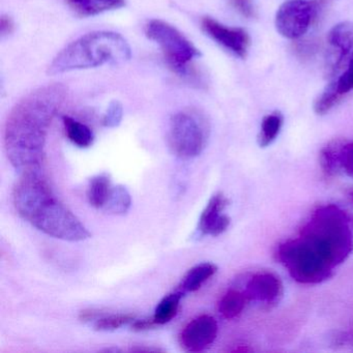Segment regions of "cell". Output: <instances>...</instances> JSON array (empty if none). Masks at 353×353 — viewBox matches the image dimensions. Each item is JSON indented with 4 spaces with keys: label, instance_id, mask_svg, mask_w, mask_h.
I'll use <instances>...</instances> for the list:
<instances>
[{
    "label": "cell",
    "instance_id": "obj_24",
    "mask_svg": "<svg viewBox=\"0 0 353 353\" xmlns=\"http://www.w3.org/2000/svg\"><path fill=\"white\" fill-rule=\"evenodd\" d=\"M123 117V107L119 101H112L109 104L104 117H103V125L106 128H117L121 125Z\"/></svg>",
    "mask_w": 353,
    "mask_h": 353
},
{
    "label": "cell",
    "instance_id": "obj_6",
    "mask_svg": "<svg viewBox=\"0 0 353 353\" xmlns=\"http://www.w3.org/2000/svg\"><path fill=\"white\" fill-rule=\"evenodd\" d=\"M208 134V121L199 111L194 109L179 111L171 117L168 144L179 158L193 159L203 152Z\"/></svg>",
    "mask_w": 353,
    "mask_h": 353
},
{
    "label": "cell",
    "instance_id": "obj_22",
    "mask_svg": "<svg viewBox=\"0 0 353 353\" xmlns=\"http://www.w3.org/2000/svg\"><path fill=\"white\" fill-rule=\"evenodd\" d=\"M340 173L353 179V141H334Z\"/></svg>",
    "mask_w": 353,
    "mask_h": 353
},
{
    "label": "cell",
    "instance_id": "obj_23",
    "mask_svg": "<svg viewBox=\"0 0 353 353\" xmlns=\"http://www.w3.org/2000/svg\"><path fill=\"white\" fill-rule=\"evenodd\" d=\"M135 320V316L132 314H115V315L101 316L99 319L94 322V330H101V332H108V330H114L125 324L133 322Z\"/></svg>",
    "mask_w": 353,
    "mask_h": 353
},
{
    "label": "cell",
    "instance_id": "obj_16",
    "mask_svg": "<svg viewBox=\"0 0 353 353\" xmlns=\"http://www.w3.org/2000/svg\"><path fill=\"white\" fill-rule=\"evenodd\" d=\"M111 181L107 173L97 175L90 179L88 189V198L90 205L96 208H104L109 194H110Z\"/></svg>",
    "mask_w": 353,
    "mask_h": 353
},
{
    "label": "cell",
    "instance_id": "obj_18",
    "mask_svg": "<svg viewBox=\"0 0 353 353\" xmlns=\"http://www.w3.org/2000/svg\"><path fill=\"white\" fill-rule=\"evenodd\" d=\"M63 125L68 138L75 145L85 148H90L94 143V133L88 125L70 117H63Z\"/></svg>",
    "mask_w": 353,
    "mask_h": 353
},
{
    "label": "cell",
    "instance_id": "obj_3",
    "mask_svg": "<svg viewBox=\"0 0 353 353\" xmlns=\"http://www.w3.org/2000/svg\"><path fill=\"white\" fill-rule=\"evenodd\" d=\"M296 239L315 259L336 272L353 253V219L334 204L320 206Z\"/></svg>",
    "mask_w": 353,
    "mask_h": 353
},
{
    "label": "cell",
    "instance_id": "obj_9",
    "mask_svg": "<svg viewBox=\"0 0 353 353\" xmlns=\"http://www.w3.org/2000/svg\"><path fill=\"white\" fill-rule=\"evenodd\" d=\"M326 41L330 46L328 74L330 78H334L344 69L353 53V22L345 21L336 24L328 32Z\"/></svg>",
    "mask_w": 353,
    "mask_h": 353
},
{
    "label": "cell",
    "instance_id": "obj_20",
    "mask_svg": "<svg viewBox=\"0 0 353 353\" xmlns=\"http://www.w3.org/2000/svg\"><path fill=\"white\" fill-rule=\"evenodd\" d=\"M132 199L129 191L123 185H117L111 189L108 200L104 208L113 214H125L131 208Z\"/></svg>",
    "mask_w": 353,
    "mask_h": 353
},
{
    "label": "cell",
    "instance_id": "obj_1",
    "mask_svg": "<svg viewBox=\"0 0 353 353\" xmlns=\"http://www.w3.org/2000/svg\"><path fill=\"white\" fill-rule=\"evenodd\" d=\"M67 97L63 84H47L28 92L12 109L3 140L10 162L20 172L43 170L47 134Z\"/></svg>",
    "mask_w": 353,
    "mask_h": 353
},
{
    "label": "cell",
    "instance_id": "obj_13",
    "mask_svg": "<svg viewBox=\"0 0 353 353\" xmlns=\"http://www.w3.org/2000/svg\"><path fill=\"white\" fill-rule=\"evenodd\" d=\"M71 9L82 17L97 16L105 12L121 9L125 0H67Z\"/></svg>",
    "mask_w": 353,
    "mask_h": 353
},
{
    "label": "cell",
    "instance_id": "obj_5",
    "mask_svg": "<svg viewBox=\"0 0 353 353\" xmlns=\"http://www.w3.org/2000/svg\"><path fill=\"white\" fill-rule=\"evenodd\" d=\"M145 34L160 46L169 67L181 77L193 76L190 63L201 57L200 51L181 32L168 22L150 20L145 26Z\"/></svg>",
    "mask_w": 353,
    "mask_h": 353
},
{
    "label": "cell",
    "instance_id": "obj_19",
    "mask_svg": "<svg viewBox=\"0 0 353 353\" xmlns=\"http://www.w3.org/2000/svg\"><path fill=\"white\" fill-rule=\"evenodd\" d=\"M183 295V291L179 290L176 292L166 295L160 301L154 316V321L158 325L168 323L176 315Z\"/></svg>",
    "mask_w": 353,
    "mask_h": 353
},
{
    "label": "cell",
    "instance_id": "obj_8",
    "mask_svg": "<svg viewBox=\"0 0 353 353\" xmlns=\"http://www.w3.org/2000/svg\"><path fill=\"white\" fill-rule=\"evenodd\" d=\"M201 28L206 36L235 57L243 59L247 57L251 45L247 30L225 26L212 17H204Z\"/></svg>",
    "mask_w": 353,
    "mask_h": 353
},
{
    "label": "cell",
    "instance_id": "obj_27",
    "mask_svg": "<svg viewBox=\"0 0 353 353\" xmlns=\"http://www.w3.org/2000/svg\"><path fill=\"white\" fill-rule=\"evenodd\" d=\"M158 325L154 321V317L150 319L134 320L132 324V330L135 332H145V330H152L154 326Z\"/></svg>",
    "mask_w": 353,
    "mask_h": 353
},
{
    "label": "cell",
    "instance_id": "obj_7",
    "mask_svg": "<svg viewBox=\"0 0 353 353\" xmlns=\"http://www.w3.org/2000/svg\"><path fill=\"white\" fill-rule=\"evenodd\" d=\"M315 5L309 0H288L276 14V32L288 40H297L309 32L316 17Z\"/></svg>",
    "mask_w": 353,
    "mask_h": 353
},
{
    "label": "cell",
    "instance_id": "obj_14",
    "mask_svg": "<svg viewBox=\"0 0 353 353\" xmlns=\"http://www.w3.org/2000/svg\"><path fill=\"white\" fill-rule=\"evenodd\" d=\"M218 268L214 264L205 262L192 268L183 276L181 284V291L195 292L201 288L202 285L216 274Z\"/></svg>",
    "mask_w": 353,
    "mask_h": 353
},
{
    "label": "cell",
    "instance_id": "obj_28",
    "mask_svg": "<svg viewBox=\"0 0 353 353\" xmlns=\"http://www.w3.org/2000/svg\"><path fill=\"white\" fill-rule=\"evenodd\" d=\"M15 24L10 16L3 15L0 19V34L1 37L10 36L14 32Z\"/></svg>",
    "mask_w": 353,
    "mask_h": 353
},
{
    "label": "cell",
    "instance_id": "obj_10",
    "mask_svg": "<svg viewBox=\"0 0 353 353\" xmlns=\"http://www.w3.org/2000/svg\"><path fill=\"white\" fill-rule=\"evenodd\" d=\"M248 301L264 307H272L280 303L284 295V285L272 272H256L250 276L243 291Z\"/></svg>",
    "mask_w": 353,
    "mask_h": 353
},
{
    "label": "cell",
    "instance_id": "obj_2",
    "mask_svg": "<svg viewBox=\"0 0 353 353\" xmlns=\"http://www.w3.org/2000/svg\"><path fill=\"white\" fill-rule=\"evenodd\" d=\"M18 214L42 232L68 241L90 239V233L79 219L52 193L43 170L21 173L14 190Z\"/></svg>",
    "mask_w": 353,
    "mask_h": 353
},
{
    "label": "cell",
    "instance_id": "obj_17",
    "mask_svg": "<svg viewBox=\"0 0 353 353\" xmlns=\"http://www.w3.org/2000/svg\"><path fill=\"white\" fill-rule=\"evenodd\" d=\"M247 303V297L243 291L230 289L221 299L219 312L226 319H233L243 313Z\"/></svg>",
    "mask_w": 353,
    "mask_h": 353
},
{
    "label": "cell",
    "instance_id": "obj_31",
    "mask_svg": "<svg viewBox=\"0 0 353 353\" xmlns=\"http://www.w3.org/2000/svg\"><path fill=\"white\" fill-rule=\"evenodd\" d=\"M351 198H352V200H353V192H352V193H351Z\"/></svg>",
    "mask_w": 353,
    "mask_h": 353
},
{
    "label": "cell",
    "instance_id": "obj_15",
    "mask_svg": "<svg viewBox=\"0 0 353 353\" xmlns=\"http://www.w3.org/2000/svg\"><path fill=\"white\" fill-rule=\"evenodd\" d=\"M283 123H284V117L280 111H274L264 117L259 134H258V145L262 148L272 145L278 138L282 130Z\"/></svg>",
    "mask_w": 353,
    "mask_h": 353
},
{
    "label": "cell",
    "instance_id": "obj_4",
    "mask_svg": "<svg viewBox=\"0 0 353 353\" xmlns=\"http://www.w3.org/2000/svg\"><path fill=\"white\" fill-rule=\"evenodd\" d=\"M131 57V47L121 34L101 30L82 36L68 45L53 59L48 74L59 75L105 65H121Z\"/></svg>",
    "mask_w": 353,
    "mask_h": 353
},
{
    "label": "cell",
    "instance_id": "obj_25",
    "mask_svg": "<svg viewBox=\"0 0 353 353\" xmlns=\"http://www.w3.org/2000/svg\"><path fill=\"white\" fill-rule=\"evenodd\" d=\"M235 9L243 16L251 19L256 16V10L254 7L253 0H233Z\"/></svg>",
    "mask_w": 353,
    "mask_h": 353
},
{
    "label": "cell",
    "instance_id": "obj_21",
    "mask_svg": "<svg viewBox=\"0 0 353 353\" xmlns=\"http://www.w3.org/2000/svg\"><path fill=\"white\" fill-rule=\"evenodd\" d=\"M340 73V75L332 78V81L327 84V86L332 88V92L342 101L345 96L353 90V53L349 57L345 69H343Z\"/></svg>",
    "mask_w": 353,
    "mask_h": 353
},
{
    "label": "cell",
    "instance_id": "obj_26",
    "mask_svg": "<svg viewBox=\"0 0 353 353\" xmlns=\"http://www.w3.org/2000/svg\"><path fill=\"white\" fill-rule=\"evenodd\" d=\"M330 344L340 347L353 344V332H334V334L330 336Z\"/></svg>",
    "mask_w": 353,
    "mask_h": 353
},
{
    "label": "cell",
    "instance_id": "obj_29",
    "mask_svg": "<svg viewBox=\"0 0 353 353\" xmlns=\"http://www.w3.org/2000/svg\"><path fill=\"white\" fill-rule=\"evenodd\" d=\"M101 316H103L102 314L99 311H96V310H83V311L80 312L79 319L82 322H90L92 321V320L99 319Z\"/></svg>",
    "mask_w": 353,
    "mask_h": 353
},
{
    "label": "cell",
    "instance_id": "obj_11",
    "mask_svg": "<svg viewBox=\"0 0 353 353\" xmlns=\"http://www.w3.org/2000/svg\"><path fill=\"white\" fill-rule=\"evenodd\" d=\"M218 336V322L212 316L200 315L183 327L179 343L188 352L205 350Z\"/></svg>",
    "mask_w": 353,
    "mask_h": 353
},
{
    "label": "cell",
    "instance_id": "obj_30",
    "mask_svg": "<svg viewBox=\"0 0 353 353\" xmlns=\"http://www.w3.org/2000/svg\"><path fill=\"white\" fill-rule=\"evenodd\" d=\"M131 352H159V351H162L161 349L158 348H148V347H139L136 346L133 347V348L131 349Z\"/></svg>",
    "mask_w": 353,
    "mask_h": 353
},
{
    "label": "cell",
    "instance_id": "obj_12",
    "mask_svg": "<svg viewBox=\"0 0 353 353\" xmlns=\"http://www.w3.org/2000/svg\"><path fill=\"white\" fill-rule=\"evenodd\" d=\"M229 200L222 193H216L210 198L205 210L200 216L198 231L201 235L219 236L228 229L230 218L223 214L228 206Z\"/></svg>",
    "mask_w": 353,
    "mask_h": 353
}]
</instances>
